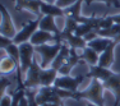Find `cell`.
Here are the masks:
<instances>
[{
	"label": "cell",
	"mask_w": 120,
	"mask_h": 106,
	"mask_svg": "<svg viewBox=\"0 0 120 106\" xmlns=\"http://www.w3.org/2000/svg\"><path fill=\"white\" fill-rule=\"evenodd\" d=\"M105 86L102 81L96 78L91 79V83L86 90L83 91H78L75 96V100H84L87 102H93L96 105L100 106H105V100H104V92H105Z\"/></svg>",
	"instance_id": "6da1fadb"
},
{
	"label": "cell",
	"mask_w": 120,
	"mask_h": 106,
	"mask_svg": "<svg viewBox=\"0 0 120 106\" xmlns=\"http://www.w3.org/2000/svg\"><path fill=\"white\" fill-rule=\"evenodd\" d=\"M63 46V42H55V44L50 45V44H45V45H38V46H35L36 53L41 56V60H40V64L44 69H47V68L51 67L52 61L55 60V58L58 56V54L60 53Z\"/></svg>",
	"instance_id": "7a4b0ae2"
},
{
	"label": "cell",
	"mask_w": 120,
	"mask_h": 106,
	"mask_svg": "<svg viewBox=\"0 0 120 106\" xmlns=\"http://www.w3.org/2000/svg\"><path fill=\"white\" fill-rule=\"evenodd\" d=\"M41 17L42 15L37 17L35 21L27 22V23H26L23 27H22L21 30L17 32V35L14 36V38H13L14 44L22 45V44H24V42H30L31 41V37L33 36V33H35L36 31L38 30V27H40V21H41Z\"/></svg>",
	"instance_id": "3957f363"
},
{
	"label": "cell",
	"mask_w": 120,
	"mask_h": 106,
	"mask_svg": "<svg viewBox=\"0 0 120 106\" xmlns=\"http://www.w3.org/2000/svg\"><path fill=\"white\" fill-rule=\"evenodd\" d=\"M36 101L40 106L46 104V102H56L63 104V98L59 96L58 90L55 86H44L38 88V92L36 96Z\"/></svg>",
	"instance_id": "277c9868"
},
{
	"label": "cell",
	"mask_w": 120,
	"mask_h": 106,
	"mask_svg": "<svg viewBox=\"0 0 120 106\" xmlns=\"http://www.w3.org/2000/svg\"><path fill=\"white\" fill-rule=\"evenodd\" d=\"M19 53H21V61H19V67L23 73V76H26V73L28 72V69L31 68L33 60H35V46L31 42H24V44L19 45Z\"/></svg>",
	"instance_id": "5b68a950"
},
{
	"label": "cell",
	"mask_w": 120,
	"mask_h": 106,
	"mask_svg": "<svg viewBox=\"0 0 120 106\" xmlns=\"http://www.w3.org/2000/svg\"><path fill=\"white\" fill-rule=\"evenodd\" d=\"M87 78L86 74H82V76L78 77H72V76H59L56 78L54 86L58 88H63V90H68L72 91V92H78V87L84 79Z\"/></svg>",
	"instance_id": "8992f818"
},
{
	"label": "cell",
	"mask_w": 120,
	"mask_h": 106,
	"mask_svg": "<svg viewBox=\"0 0 120 106\" xmlns=\"http://www.w3.org/2000/svg\"><path fill=\"white\" fill-rule=\"evenodd\" d=\"M41 70L42 67L35 59L31 68L24 76V87L26 88H40L41 87Z\"/></svg>",
	"instance_id": "52a82bcc"
},
{
	"label": "cell",
	"mask_w": 120,
	"mask_h": 106,
	"mask_svg": "<svg viewBox=\"0 0 120 106\" xmlns=\"http://www.w3.org/2000/svg\"><path fill=\"white\" fill-rule=\"evenodd\" d=\"M1 23H0V33L1 36H7L10 38H14V36L17 35L18 31L15 30V26H14L13 18L10 15V13L7 10V8L1 4Z\"/></svg>",
	"instance_id": "ba28073f"
},
{
	"label": "cell",
	"mask_w": 120,
	"mask_h": 106,
	"mask_svg": "<svg viewBox=\"0 0 120 106\" xmlns=\"http://www.w3.org/2000/svg\"><path fill=\"white\" fill-rule=\"evenodd\" d=\"M59 42H65V44H68L72 49H75V50H83L88 45V42L84 40V37L77 36L74 33H64L63 31L60 33Z\"/></svg>",
	"instance_id": "9c48e42d"
},
{
	"label": "cell",
	"mask_w": 120,
	"mask_h": 106,
	"mask_svg": "<svg viewBox=\"0 0 120 106\" xmlns=\"http://www.w3.org/2000/svg\"><path fill=\"white\" fill-rule=\"evenodd\" d=\"M102 83H104L105 88L111 91L112 95L115 96V105L114 106H118L120 104V73H115L114 72L106 81Z\"/></svg>",
	"instance_id": "30bf717a"
},
{
	"label": "cell",
	"mask_w": 120,
	"mask_h": 106,
	"mask_svg": "<svg viewBox=\"0 0 120 106\" xmlns=\"http://www.w3.org/2000/svg\"><path fill=\"white\" fill-rule=\"evenodd\" d=\"M41 1L42 0H14L17 10H31L37 17L41 14Z\"/></svg>",
	"instance_id": "8fae6325"
},
{
	"label": "cell",
	"mask_w": 120,
	"mask_h": 106,
	"mask_svg": "<svg viewBox=\"0 0 120 106\" xmlns=\"http://www.w3.org/2000/svg\"><path fill=\"white\" fill-rule=\"evenodd\" d=\"M116 46H118V44L115 41H112L104 53L100 54V60H98L100 67L109 68V69L111 68V65L114 64V60H115V47Z\"/></svg>",
	"instance_id": "7c38bea8"
},
{
	"label": "cell",
	"mask_w": 120,
	"mask_h": 106,
	"mask_svg": "<svg viewBox=\"0 0 120 106\" xmlns=\"http://www.w3.org/2000/svg\"><path fill=\"white\" fill-rule=\"evenodd\" d=\"M55 18L56 17L54 15H42L41 17V21H40V30H44V31H47V32H51L56 36V41L59 42V37H60V33L61 31L56 26V22H55Z\"/></svg>",
	"instance_id": "4fadbf2b"
},
{
	"label": "cell",
	"mask_w": 120,
	"mask_h": 106,
	"mask_svg": "<svg viewBox=\"0 0 120 106\" xmlns=\"http://www.w3.org/2000/svg\"><path fill=\"white\" fill-rule=\"evenodd\" d=\"M51 41H56V36L54 35V33L51 32H47V31H44V30H37L35 33H33V36L31 37V44L33 45V46H38V45H45V44H49V42Z\"/></svg>",
	"instance_id": "5bb4252c"
},
{
	"label": "cell",
	"mask_w": 120,
	"mask_h": 106,
	"mask_svg": "<svg viewBox=\"0 0 120 106\" xmlns=\"http://www.w3.org/2000/svg\"><path fill=\"white\" fill-rule=\"evenodd\" d=\"M79 60H81V58H79L78 50L72 49L70 56L68 58L67 61H65V64L58 70L59 72V76H70V72H72L74 69V67H75V65L79 63Z\"/></svg>",
	"instance_id": "9a60e30c"
},
{
	"label": "cell",
	"mask_w": 120,
	"mask_h": 106,
	"mask_svg": "<svg viewBox=\"0 0 120 106\" xmlns=\"http://www.w3.org/2000/svg\"><path fill=\"white\" fill-rule=\"evenodd\" d=\"M114 72L109 68H104V67H100V65H93V67H90V70L86 73L87 78H96V79H100V81L105 82L109 77Z\"/></svg>",
	"instance_id": "2e32d148"
},
{
	"label": "cell",
	"mask_w": 120,
	"mask_h": 106,
	"mask_svg": "<svg viewBox=\"0 0 120 106\" xmlns=\"http://www.w3.org/2000/svg\"><path fill=\"white\" fill-rule=\"evenodd\" d=\"M79 58H81L82 61H84L88 67H93V65H98L100 54L93 50L92 47L87 46V47H84L83 50H81Z\"/></svg>",
	"instance_id": "e0dca14e"
},
{
	"label": "cell",
	"mask_w": 120,
	"mask_h": 106,
	"mask_svg": "<svg viewBox=\"0 0 120 106\" xmlns=\"http://www.w3.org/2000/svg\"><path fill=\"white\" fill-rule=\"evenodd\" d=\"M70 53H72V47H70L68 44L63 42L61 50H60V53L58 54V56L55 58V60L52 61V64H51V68H54V69L59 70L60 68H61L63 65L65 64V61L68 60V58L70 56Z\"/></svg>",
	"instance_id": "ac0fdd59"
},
{
	"label": "cell",
	"mask_w": 120,
	"mask_h": 106,
	"mask_svg": "<svg viewBox=\"0 0 120 106\" xmlns=\"http://www.w3.org/2000/svg\"><path fill=\"white\" fill-rule=\"evenodd\" d=\"M19 64L10 56H1V61H0V73L1 76H8V74L17 72Z\"/></svg>",
	"instance_id": "d6986e66"
},
{
	"label": "cell",
	"mask_w": 120,
	"mask_h": 106,
	"mask_svg": "<svg viewBox=\"0 0 120 106\" xmlns=\"http://www.w3.org/2000/svg\"><path fill=\"white\" fill-rule=\"evenodd\" d=\"M41 14L42 15H54V17H65V12L63 8L58 7L56 4H50L42 0L41 1Z\"/></svg>",
	"instance_id": "ffe728a7"
},
{
	"label": "cell",
	"mask_w": 120,
	"mask_h": 106,
	"mask_svg": "<svg viewBox=\"0 0 120 106\" xmlns=\"http://www.w3.org/2000/svg\"><path fill=\"white\" fill-rule=\"evenodd\" d=\"M112 41H114V40H110V38H106V37L98 36L97 38H95V40H92V41L88 42L87 46L92 47L95 51H97L98 54H101V53H104V51L109 47V45H110Z\"/></svg>",
	"instance_id": "44dd1931"
},
{
	"label": "cell",
	"mask_w": 120,
	"mask_h": 106,
	"mask_svg": "<svg viewBox=\"0 0 120 106\" xmlns=\"http://www.w3.org/2000/svg\"><path fill=\"white\" fill-rule=\"evenodd\" d=\"M97 35L101 36V37H106V38L110 40H115L116 37L120 35V23H114L112 26L107 28H102V30L96 31Z\"/></svg>",
	"instance_id": "7402d4cb"
},
{
	"label": "cell",
	"mask_w": 120,
	"mask_h": 106,
	"mask_svg": "<svg viewBox=\"0 0 120 106\" xmlns=\"http://www.w3.org/2000/svg\"><path fill=\"white\" fill-rule=\"evenodd\" d=\"M5 53H7L8 56H10L12 59H14L17 63L19 64V61H21V53H19V45L17 44H13L9 45L7 49H5Z\"/></svg>",
	"instance_id": "603a6c76"
},
{
	"label": "cell",
	"mask_w": 120,
	"mask_h": 106,
	"mask_svg": "<svg viewBox=\"0 0 120 106\" xmlns=\"http://www.w3.org/2000/svg\"><path fill=\"white\" fill-rule=\"evenodd\" d=\"M78 22L73 18H69V17H65V26H64V30L63 32L64 33H74L78 27Z\"/></svg>",
	"instance_id": "cb8c5ba5"
},
{
	"label": "cell",
	"mask_w": 120,
	"mask_h": 106,
	"mask_svg": "<svg viewBox=\"0 0 120 106\" xmlns=\"http://www.w3.org/2000/svg\"><path fill=\"white\" fill-rule=\"evenodd\" d=\"M91 31H95L91 24H88V23H79L78 27H77V30H75V32H74V35L84 37L86 35H88Z\"/></svg>",
	"instance_id": "d4e9b609"
},
{
	"label": "cell",
	"mask_w": 120,
	"mask_h": 106,
	"mask_svg": "<svg viewBox=\"0 0 120 106\" xmlns=\"http://www.w3.org/2000/svg\"><path fill=\"white\" fill-rule=\"evenodd\" d=\"M93 1L105 3V4H106V7H109V8H110L111 5H112V7H115V8H119L120 7V1H119V0H86V4L91 5V3H93Z\"/></svg>",
	"instance_id": "484cf974"
},
{
	"label": "cell",
	"mask_w": 120,
	"mask_h": 106,
	"mask_svg": "<svg viewBox=\"0 0 120 106\" xmlns=\"http://www.w3.org/2000/svg\"><path fill=\"white\" fill-rule=\"evenodd\" d=\"M10 82L9 78H7L5 76H1V82H0V87H1V96H4V95H7V88L10 86ZM0 96V97H1Z\"/></svg>",
	"instance_id": "4316f807"
},
{
	"label": "cell",
	"mask_w": 120,
	"mask_h": 106,
	"mask_svg": "<svg viewBox=\"0 0 120 106\" xmlns=\"http://www.w3.org/2000/svg\"><path fill=\"white\" fill-rule=\"evenodd\" d=\"M13 38L10 37H7V36H0V46H1V50H5L9 45L13 44Z\"/></svg>",
	"instance_id": "83f0119b"
},
{
	"label": "cell",
	"mask_w": 120,
	"mask_h": 106,
	"mask_svg": "<svg viewBox=\"0 0 120 106\" xmlns=\"http://www.w3.org/2000/svg\"><path fill=\"white\" fill-rule=\"evenodd\" d=\"M12 101H13L12 95L7 93L0 97V106H12Z\"/></svg>",
	"instance_id": "f1b7e54d"
},
{
	"label": "cell",
	"mask_w": 120,
	"mask_h": 106,
	"mask_svg": "<svg viewBox=\"0 0 120 106\" xmlns=\"http://www.w3.org/2000/svg\"><path fill=\"white\" fill-rule=\"evenodd\" d=\"M78 1V0H58L56 1V5L60 8H63V9H65V8H68V7H70V5H73V4H75V3ZM86 1V0H84Z\"/></svg>",
	"instance_id": "f546056e"
},
{
	"label": "cell",
	"mask_w": 120,
	"mask_h": 106,
	"mask_svg": "<svg viewBox=\"0 0 120 106\" xmlns=\"http://www.w3.org/2000/svg\"><path fill=\"white\" fill-rule=\"evenodd\" d=\"M97 37H98V35H97L96 31H91V32L88 33V35H86V36H84V40H86L87 42H90V41H92V40L97 38Z\"/></svg>",
	"instance_id": "4dcf8cb0"
},
{
	"label": "cell",
	"mask_w": 120,
	"mask_h": 106,
	"mask_svg": "<svg viewBox=\"0 0 120 106\" xmlns=\"http://www.w3.org/2000/svg\"><path fill=\"white\" fill-rule=\"evenodd\" d=\"M19 106H28V100H27V97H26V96L22 97L21 102H19Z\"/></svg>",
	"instance_id": "1f68e13d"
},
{
	"label": "cell",
	"mask_w": 120,
	"mask_h": 106,
	"mask_svg": "<svg viewBox=\"0 0 120 106\" xmlns=\"http://www.w3.org/2000/svg\"><path fill=\"white\" fill-rule=\"evenodd\" d=\"M114 23H120V14H116V15H111Z\"/></svg>",
	"instance_id": "d6a6232c"
},
{
	"label": "cell",
	"mask_w": 120,
	"mask_h": 106,
	"mask_svg": "<svg viewBox=\"0 0 120 106\" xmlns=\"http://www.w3.org/2000/svg\"><path fill=\"white\" fill-rule=\"evenodd\" d=\"M41 106H61V104H56V102H46V104H44Z\"/></svg>",
	"instance_id": "836d02e7"
},
{
	"label": "cell",
	"mask_w": 120,
	"mask_h": 106,
	"mask_svg": "<svg viewBox=\"0 0 120 106\" xmlns=\"http://www.w3.org/2000/svg\"><path fill=\"white\" fill-rule=\"evenodd\" d=\"M44 1L50 3V4H56V1H58V0H44Z\"/></svg>",
	"instance_id": "e575fe53"
},
{
	"label": "cell",
	"mask_w": 120,
	"mask_h": 106,
	"mask_svg": "<svg viewBox=\"0 0 120 106\" xmlns=\"http://www.w3.org/2000/svg\"><path fill=\"white\" fill-rule=\"evenodd\" d=\"M114 41H115V42H116V44H118V45H119V44H120V35H119L118 37H116V38H115V40H114Z\"/></svg>",
	"instance_id": "d590c367"
},
{
	"label": "cell",
	"mask_w": 120,
	"mask_h": 106,
	"mask_svg": "<svg viewBox=\"0 0 120 106\" xmlns=\"http://www.w3.org/2000/svg\"><path fill=\"white\" fill-rule=\"evenodd\" d=\"M86 106H100V105H96V104H93V102H87Z\"/></svg>",
	"instance_id": "8d00e7d4"
},
{
	"label": "cell",
	"mask_w": 120,
	"mask_h": 106,
	"mask_svg": "<svg viewBox=\"0 0 120 106\" xmlns=\"http://www.w3.org/2000/svg\"><path fill=\"white\" fill-rule=\"evenodd\" d=\"M61 106H65V105H64V102H63V104H61Z\"/></svg>",
	"instance_id": "74e56055"
}]
</instances>
